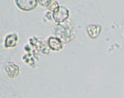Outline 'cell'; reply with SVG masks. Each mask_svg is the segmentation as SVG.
Returning <instances> with one entry per match:
<instances>
[{
    "mask_svg": "<svg viewBox=\"0 0 124 98\" xmlns=\"http://www.w3.org/2000/svg\"><path fill=\"white\" fill-rule=\"evenodd\" d=\"M87 32L89 36L91 38H97L99 34H100V30H101V27L99 25H94V24H91L87 27Z\"/></svg>",
    "mask_w": 124,
    "mask_h": 98,
    "instance_id": "obj_5",
    "label": "cell"
},
{
    "mask_svg": "<svg viewBox=\"0 0 124 98\" xmlns=\"http://www.w3.org/2000/svg\"><path fill=\"white\" fill-rule=\"evenodd\" d=\"M38 1L36 0H16L15 3L20 9L24 11H30L34 9Z\"/></svg>",
    "mask_w": 124,
    "mask_h": 98,
    "instance_id": "obj_2",
    "label": "cell"
},
{
    "mask_svg": "<svg viewBox=\"0 0 124 98\" xmlns=\"http://www.w3.org/2000/svg\"><path fill=\"white\" fill-rule=\"evenodd\" d=\"M38 1L40 3V5L44 6V7H48V6L49 7L51 3L52 2V1H51V0H42V1L39 0Z\"/></svg>",
    "mask_w": 124,
    "mask_h": 98,
    "instance_id": "obj_8",
    "label": "cell"
},
{
    "mask_svg": "<svg viewBox=\"0 0 124 98\" xmlns=\"http://www.w3.org/2000/svg\"><path fill=\"white\" fill-rule=\"evenodd\" d=\"M60 7L59 5H58V3L57 1H53L51 3V4L49 6V9L51 10V11H52L53 12L55 11V10L57 9L58 7Z\"/></svg>",
    "mask_w": 124,
    "mask_h": 98,
    "instance_id": "obj_7",
    "label": "cell"
},
{
    "mask_svg": "<svg viewBox=\"0 0 124 98\" xmlns=\"http://www.w3.org/2000/svg\"><path fill=\"white\" fill-rule=\"evenodd\" d=\"M52 18L57 23L63 22L69 18V11L64 6H60L52 13Z\"/></svg>",
    "mask_w": 124,
    "mask_h": 98,
    "instance_id": "obj_1",
    "label": "cell"
},
{
    "mask_svg": "<svg viewBox=\"0 0 124 98\" xmlns=\"http://www.w3.org/2000/svg\"><path fill=\"white\" fill-rule=\"evenodd\" d=\"M5 70L8 76L11 78H14L19 74V69L17 65L13 63H8L5 65Z\"/></svg>",
    "mask_w": 124,
    "mask_h": 98,
    "instance_id": "obj_4",
    "label": "cell"
},
{
    "mask_svg": "<svg viewBox=\"0 0 124 98\" xmlns=\"http://www.w3.org/2000/svg\"><path fill=\"white\" fill-rule=\"evenodd\" d=\"M18 40V36L16 34H11L6 37L5 41V46L6 48H12L16 46Z\"/></svg>",
    "mask_w": 124,
    "mask_h": 98,
    "instance_id": "obj_6",
    "label": "cell"
},
{
    "mask_svg": "<svg viewBox=\"0 0 124 98\" xmlns=\"http://www.w3.org/2000/svg\"><path fill=\"white\" fill-rule=\"evenodd\" d=\"M50 48L54 51H59L63 48V43L60 38L55 37H50L48 41Z\"/></svg>",
    "mask_w": 124,
    "mask_h": 98,
    "instance_id": "obj_3",
    "label": "cell"
}]
</instances>
